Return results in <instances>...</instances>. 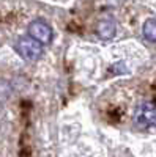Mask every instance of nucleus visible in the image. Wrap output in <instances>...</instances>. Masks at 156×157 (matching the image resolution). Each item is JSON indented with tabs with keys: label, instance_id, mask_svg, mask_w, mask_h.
<instances>
[{
	"label": "nucleus",
	"instance_id": "obj_2",
	"mask_svg": "<svg viewBox=\"0 0 156 157\" xmlns=\"http://www.w3.org/2000/svg\"><path fill=\"white\" fill-rule=\"evenodd\" d=\"M14 47H16L18 54L24 60H29V61H36L38 58L43 55V44H40L32 36H22V38H19Z\"/></svg>",
	"mask_w": 156,
	"mask_h": 157
},
{
	"label": "nucleus",
	"instance_id": "obj_3",
	"mask_svg": "<svg viewBox=\"0 0 156 157\" xmlns=\"http://www.w3.org/2000/svg\"><path fill=\"white\" fill-rule=\"evenodd\" d=\"M29 36L36 39L40 44L47 46L54 39V32H52L50 25L47 22H44L41 19H36V21L30 22V25H29Z\"/></svg>",
	"mask_w": 156,
	"mask_h": 157
},
{
	"label": "nucleus",
	"instance_id": "obj_5",
	"mask_svg": "<svg viewBox=\"0 0 156 157\" xmlns=\"http://www.w3.org/2000/svg\"><path fill=\"white\" fill-rule=\"evenodd\" d=\"M142 32H144V36L147 41L156 43V19H147L144 22Z\"/></svg>",
	"mask_w": 156,
	"mask_h": 157
},
{
	"label": "nucleus",
	"instance_id": "obj_4",
	"mask_svg": "<svg viewBox=\"0 0 156 157\" xmlns=\"http://www.w3.org/2000/svg\"><path fill=\"white\" fill-rule=\"evenodd\" d=\"M96 33L101 39H112L117 33V25L110 19H104L96 25Z\"/></svg>",
	"mask_w": 156,
	"mask_h": 157
},
{
	"label": "nucleus",
	"instance_id": "obj_1",
	"mask_svg": "<svg viewBox=\"0 0 156 157\" xmlns=\"http://www.w3.org/2000/svg\"><path fill=\"white\" fill-rule=\"evenodd\" d=\"M134 123L140 130L145 132H156V105L151 102H145L139 105L134 115Z\"/></svg>",
	"mask_w": 156,
	"mask_h": 157
}]
</instances>
